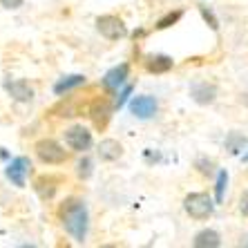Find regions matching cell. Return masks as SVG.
<instances>
[{
	"instance_id": "7",
	"label": "cell",
	"mask_w": 248,
	"mask_h": 248,
	"mask_svg": "<svg viewBox=\"0 0 248 248\" xmlns=\"http://www.w3.org/2000/svg\"><path fill=\"white\" fill-rule=\"evenodd\" d=\"M190 96H192V101L199 105H210V103H215V98H217V85H215V83H208V81L192 83Z\"/></svg>"
},
{
	"instance_id": "18",
	"label": "cell",
	"mask_w": 248,
	"mask_h": 248,
	"mask_svg": "<svg viewBox=\"0 0 248 248\" xmlns=\"http://www.w3.org/2000/svg\"><path fill=\"white\" fill-rule=\"evenodd\" d=\"M76 174L81 179H90V174H92V159L90 156H83L81 161L76 163Z\"/></svg>"
},
{
	"instance_id": "9",
	"label": "cell",
	"mask_w": 248,
	"mask_h": 248,
	"mask_svg": "<svg viewBox=\"0 0 248 248\" xmlns=\"http://www.w3.org/2000/svg\"><path fill=\"white\" fill-rule=\"evenodd\" d=\"M5 90L12 94V98L18 101V103H29V101L34 98V90H31V85H29L27 81H23V78H18V81H7Z\"/></svg>"
},
{
	"instance_id": "22",
	"label": "cell",
	"mask_w": 248,
	"mask_h": 248,
	"mask_svg": "<svg viewBox=\"0 0 248 248\" xmlns=\"http://www.w3.org/2000/svg\"><path fill=\"white\" fill-rule=\"evenodd\" d=\"M239 210L244 213V217H248V190H244L239 197Z\"/></svg>"
},
{
	"instance_id": "2",
	"label": "cell",
	"mask_w": 248,
	"mask_h": 248,
	"mask_svg": "<svg viewBox=\"0 0 248 248\" xmlns=\"http://www.w3.org/2000/svg\"><path fill=\"white\" fill-rule=\"evenodd\" d=\"M184 208L192 219H208L215 210V202L206 192H190L184 199Z\"/></svg>"
},
{
	"instance_id": "17",
	"label": "cell",
	"mask_w": 248,
	"mask_h": 248,
	"mask_svg": "<svg viewBox=\"0 0 248 248\" xmlns=\"http://www.w3.org/2000/svg\"><path fill=\"white\" fill-rule=\"evenodd\" d=\"M226 186H228V174H226V170H219V174H217V184H215V199H217V203L224 202Z\"/></svg>"
},
{
	"instance_id": "6",
	"label": "cell",
	"mask_w": 248,
	"mask_h": 248,
	"mask_svg": "<svg viewBox=\"0 0 248 248\" xmlns=\"http://www.w3.org/2000/svg\"><path fill=\"white\" fill-rule=\"evenodd\" d=\"M5 172H7V179L12 181L14 186L23 188V186H25V177L31 172V161H29L27 156H16V159L7 166Z\"/></svg>"
},
{
	"instance_id": "21",
	"label": "cell",
	"mask_w": 248,
	"mask_h": 248,
	"mask_svg": "<svg viewBox=\"0 0 248 248\" xmlns=\"http://www.w3.org/2000/svg\"><path fill=\"white\" fill-rule=\"evenodd\" d=\"M130 92H132V85H127L125 87V90H123V92L121 94H119V98H116V108H123V103H125V101H127V96H130Z\"/></svg>"
},
{
	"instance_id": "25",
	"label": "cell",
	"mask_w": 248,
	"mask_h": 248,
	"mask_svg": "<svg viewBox=\"0 0 248 248\" xmlns=\"http://www.w3.org/2000/svg\"><path fill=\"white\" fill-rule=\"evenodd\" d=\"M244 161H248V155H244Z\"/></svg>"
},
{
	"instance_id": "24",
	"label": "cell",
	"mask_w": 248,
	"mask_h": 248,
	"mask_svg": "<svg viewBox=\"0 0 248 248\" xmlns=\"http://www.w3.org/2000/svg\"><path fill=\"white\" fill-rule=\"evenodd\" d=\"M239 246H248V237H246V239H242V242H239Z\"/></svg>"
},
{
	"instance_id": "15",
	"label": "cell",
	"mask_w": 248,
	"mask_h": 248,
	"mask_svg": "<svg viewBox=\"0 0 248 248\" xmlns=\"http://www.w3.org/2000/svg\"><path fill=\"white\" fill-rule=\"evenodd\" d=\"M244 145H246V137L242 132H231L226 137V150L231 155H237L239 150H244Z\"/></svg>"
},
{
	"instance_id": "19",
	"label": "cell",
	"mask_w": 248,
	"mask_h": 248,
	"mask_svg": "<svg viewBox=\"0 0 248 248\" xmlns=\"http://www.w3.org/2000/svg\"><path fill=\"white\" fill-rule=\"evenodd\" d=\"M181 18V12H170L168 16H163L159 23H156V29H166V27H170V25H174L177 20Z\"/></svg>"
},
{
	"instance_id": "20",
	"label": "cell",
	"mask_w": 248,
	"mask_h": 248,
	"mask_svg": "<svg viewBox=\"0 0 248 248\" xmlns=\"http://www.w3.org/2000/svg\"><path fill=\"white\" fill-rule=\"evenodd\" d=\"M202 16H203V20H206V23H208V25H210V27L215 29V31L219 29V20L215 18V14H213V12H208L206 7H202Z\"/></svg>"
},
{
	"instance_id": "12",
	"label": "cell",
	"mask_w": 248,
	"mask_h": 248,
	"mask_svg": "<svg viewBox=\"0 0 248 248\" xmlns=\"http://www.w3.org/2000/svg\"><path fill=\"white\" fill-rule=\"evenodd\" d=\"M192 246L195 248H217V246H221V237H219V232L217 231L206 228V231H199L195 235Z\"/></svg>"
},
{
	"instance_id": "13",
	"label": "cell",
	"mask_w": 248,
	"mask_h": 248,
	"mask_svg": "<svg viewBox=\"0 0 248 248\" xmlns=\"http://www.w3.org/2000/svg\"><path fill=\"white\" fill-rule=\"evenodd\" d=\"M145 69L150 74H166L168 69H172V58L170 56H148Z\"/></svg>"
},
{
	"instance_id": "1",
	"label": "cell",
	"mask_w": 248,
	"mask_h": 248,
	"mask_svg": "<svg viewBox=\"0 0 248 248\" xmlns=\"http://www.w3.org/2000/svg\"><path fill=\"white\" fill-rule=\"evenodd\" d=\"M61 219H63L65 231L74 237L78 244L85 242L87 237V208L81 199H67L61 208Z\"/></svg>"
},
{
	"instance_id": "3",
	"label": "cell",
	"mask_w": 248,
	"mask_h": 248,
	"mask_svg": "<svg viewBox=\"0 0 248 248\" xmlns=\"http://www.w3.org/2000/svg\"><path fill=\"white\" fill-rule=\"evenodd\" d=\"M36 155L43 163H49V166H58V163L67 161V152L63 150V145L54 141V139H41L38 143L34 145Z\"/></svg>"
},
{
	"instance_id": "14",
	"label": "cell",
	"mask_w": 248,
	"mask_h": 248,
	"mask_svg": "<svg viewBox=\"0 0 248 248\" xmlns=\"http://www.w3.org/2000/svg\"><path fill=\"white\" fill-rule=\"evenodd\" d=\"M78 85H85V76L74 74V76H67V78H63V81H58L56 85H54V92H56V94H63V92H69V90H74V87H78Z\"/></svg>"
},
{
	"instance_id": "4",
	"label": "cell",
	"mask_w": 248,
	"mask_h": 248,
	"mask_svg": "<svg viewBox=\"0 0 248 248\" xmlns=\"http://www.w3.org/2000/svg\"><path fill=\"white\" fill-rule=\"evenodd\" d=\"M96 29L101 31V36L108 38V41H119V38H125L127 36V29H125V25H123V20L119 16H112V14L98 16Z\"/></svg>"
},
{
	"instance_id": "23",
	"label": "cell",
	"mask_w": 248,
	"mask_h": 248,
	"mask_svg": "<svg viewBox=\"0 0 248 248\" xmlns=\"http://www.w3.org/2000/svg\"><path fill=\"white\" fill-rule=\"evenodd\" d=\"M0 5L5 9H18V7H23V0H0Z\"/></svg>"
},
{
	"instance_id": "8",
	"label": "cell",
	"mask_w": 248,
	"mask_h": 248,
	"mask_svg": "<svg viewBox=\"0 0 248 248\" xmlns=\"http://www.w3.org/2000/svg\"><path fill=\"white\" fill-rule=\"evenodd\" d=\"M156 98L155 96H137L132 98V103H130V110H132L134 116L139 119H150V116L156 114Z\"/></svg>"
},
{
	"instance_id": "11",
	"label": "cell",
	"mask_w": 248,
	"mask_h": 248,
	"mask_svg": "<svg viewBox=\"0 0 248 248\" xmlns=\"http://www.w3.org/2000/svg\"><path fill=\"white\" fill-rule=\"evenodd\" d=\"M98 156L101 161H116L123 156V145L116 139H103L98 143Z\"/></svg>"
},
{
	"instance_id": "10",
	"label": "cell",
	"mask_w": 248,
	"mask_h": 248,
	"mask_svg": "<svg viewBox=\"0 0 248 248\" xmlns=\"http://www.w3.org/2000/svg\"><path fill=\"white\" fill-rule=\"evenodd\" d=\"M127 74H130V65L127 63H121V65H116V67H112L108 74H105L103 78V85L108 87V90H119V87L125 83Z\"/></svg>"
},
{
	"instance_id": "16",
	"label": "cell",
	"mask_w": 248,
	"mask_h": 248,
	"mask_svg": "<svg viewBox=\"0 0 248 248\" xmlns=\"http://www.w3.org/2000/svg\"><path fill=\"white\" fill-rule=\"evenodd\" d=\"M195 168L203 174V177H213V174L217 172V166H215V161H213V159H206V156H199V159L195 161Z\"/></svg>"
},
{
	"instance_id": "5",
	"label": "cell",
	"mask_w": 248,
	"mask_h": 248,
	"mask_svg": "<svg viewBox=\"0 0 248 248\" xmlns=\"http://www.w3.org/2000/svg\"><path fill=\"white\" fill-rule=\"evenodd\" d=\"M65 143L76 152H85L92 148V132L83 125H74L65 132Z\"/></svg>"
}]
</instances>
